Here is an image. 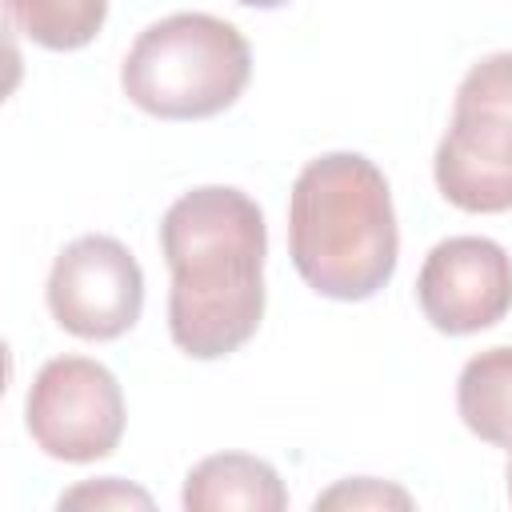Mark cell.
<instances>
[{
    "instance_id": "obj_1",
    "label": "cell",
    "mask_w": 512,
    "mask_h": 512,
    "mask_svg": "<svg viewBox=\"0 0 512 512\" xmlns=\"http://www.w3.org/2000/svg\"><path fill=\"white\" fill-rule=\"evenodd\" d=\"M160 252L172 268L168 332L180 352L216 360L256 336L268 228L248 192L224 184L184 192L160 220Z\"/></svg>"
},
{
    "instance_id": "obj_2",
    "label": "cell",
    "mask_w": 512,
    "mask_h": 512,
    "mask_svg": "<svg viewBox=\"0 0 512 512\" xmlns=\"http://www.w3.org/2000/svg\"><path fill=\"white\" fill-rule=\"evenodd\" d=\"M400 232L384 172L360 152L308 160L288 196V256L328 300H368L396 272Z\"/></svg>"
},
{
    "instance_id": "obj_3",
    "label": "cell",
    "mask_w": 512,
    "mask_h": 512,
    "mask_svg": "<svg viewBox=\"0 0 512 512\" xmlns=\"http://www.w3.org/2000/svg\"><path fill=\"white\" fill-rule=\"evenodd\" d=\"M248 76V40L208 12H176L148 24L120 64L124 96L160 120L216 116L236 104Z\"/></svg>"
},
{
    "instance_id": "obj_4",
    "label": "cell",
    "mask_w": 512,
    "mask_h": 512,
    "mask_svg": "<svg viewBox=\"0 0 512 512\" xmlns=\"http://www.w3.org/2000/svg\"><path fill=\"white\" fill-rule=\"evenodd\" d=\"M432 172L440 196L460 212L512 208V52L468 68Z\"/></svg>"
},
{
    "instance_id": "obj_5",
    "label": "cell",
    "mask_w": 512,
    "mask_h": 512,
    "mask_svg": "<svg viewBox=\"0 0 512 512\" xmlns=\"http://www.w3.org/2000/svg\"><path fill=\"white\" fill-rule=\"evenodd\" d=\"M24 420L52 460L88 464L116 452L124 432V396L104 364L88 356H56L36 372Z\"/></svg>"
},
{
    "instance_id": "obj_6",
    "label": "cell",
    "mask_w": 512,
    "mask_h": 512,
    "mask_svg": "<svg viewBox=\"0 0 512 512\" xmlns=\"http://www.w3.org/2000/svg\"><path fill=\"white\" fill-rule=\"evenodd\" d=\"M48 308L80 340H116L140 320L144 272L116 236H80L48 272Z\"/></svg>"
},
{
    "instance_id": "obj_7",
    "label": "cell",
    "mask_w": 512,
    "mask_h": 512,
    "mask_svg": "<svg viewBox=\"0 0 512 512\" xmlns=\"http://www.w3.org/2000/svg\"><path fill=\"white\" fill-rule=\"evenodd\" d=\"M416 300L436 332L492 328L512 308V256L488 236H448L424 256Z\"/></svg>"
},
{
    "instance_id": "obj_8",
    "label": "cell",
    "mask_w": 512,
    "mask_h": 512,
    "mask_svg": "<svg viewBox=\"0 0 512 512\" xmlns=\"http://www.w3.org/2000/svg\"><path fill=\"white\" fill-rule=\"evenodd\" d=\"M184 508L188 512H280L288 508V492L276 476V468L248 452H220L200 460L184 480Z\"/></svg>"
},
{
    "instance_id": "obj_9",
    "label": "cell",
    "mask_w": 512,
    "mask_h": 512,
    "mask_svg": "<svg viewBox=\"0 0 512 512\" xmlns=\"http://www.w3.org/2000/svg\"><path fill=\"white\" fill-rule=\"evenodd\" d=\"M456 408L468 432L512 452V348H484L460 368Z\"/></svg>"
},
{
    "instance_id": "obj_10",
    "label": "cell",
    "mask_w": 512,
    "mask_h": 512,
    "mask_svg": "<svg viewBox=\"0 0 512 512\" xmlns=\"http://www.w3.org/2000/svg\"><path fill=\"white\" fill-rule=\"evenodd\" d=\"M4 8L32 44L52 52L84 48L108 16V0H4Z\"/></svg>"
},
{
    "instance_id": "obj_11",
    "label": "cell",
    "mask_w": 512,
    "mask_h": 512,
    "mask_svg": "<svg viewBox=\"0 0 512 512\" xmlns=\"http://www.w3.org/2000/svg\"><path fill=\"white\" fill-rule=\"evenodd\" d=\"M316 508H412V496L396 484L356 476V480H340L336 488L320 492Z\"/></svg>"
},
{
    "instance_id": "obj_12",
    "label": "cell",
    "mask_w": 512,
    "mask_h": 512,
    "mask_svg": "<svg viewBox=\"0 0 512 512\" xmlns=\"http://www.w3.org/2000/svg\"><path fill=\"white\" fill-rule=\"evenodd\" d=\"M60 508H152V496L144 488H132L116 476L76 484L72 492L60 496Z\"/></svg>"
},
{
    "instance_id": "obj_13",
    "label": "cell",
    "mask_w": 512,
    "mask_h": 512,
    "mask_svg": "<svg viewBox=\"0 0 512 512\" xmlns=\"http://www.w3.org/2000/svg\"><path fill=\"white\" fill-rule=\"evenodd\" d=\"M236 4H248V8H280L288 0H236Z\"/></svg>"
},
{
    "instance_id": "obj_14",
    "label": "cell",
    "mask_w": 512,
    "mask_h": 512,
    "mask_svg": "<svg viewBox=\"0 0 512 512\" xmlns=\"http://www.w3.org/2000/svg\"><path fill=\"white\" fill-rule=\"evenodd\" d=\"M508 500H512V460H508Z\"/></svg>"
}]
</instances>
